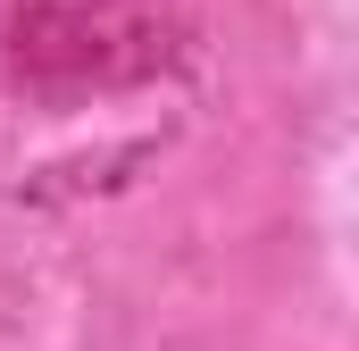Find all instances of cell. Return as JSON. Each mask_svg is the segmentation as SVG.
Listing matches in <instances>:
<instances>
[{"mask_svg": "<svg viewBox=\"0 0 359 351\" xmlns=\"http://www.w3.org/2000/svg\"><path fill=\"white\" fill-rule=\"evenodd\" d=\"M201 76V0H0V192L126 184Z\"/></svg>", "mask_w": 359, "mask_h": 351, "instance_id": "cell-1", "label": "cell"}]
</instances>
